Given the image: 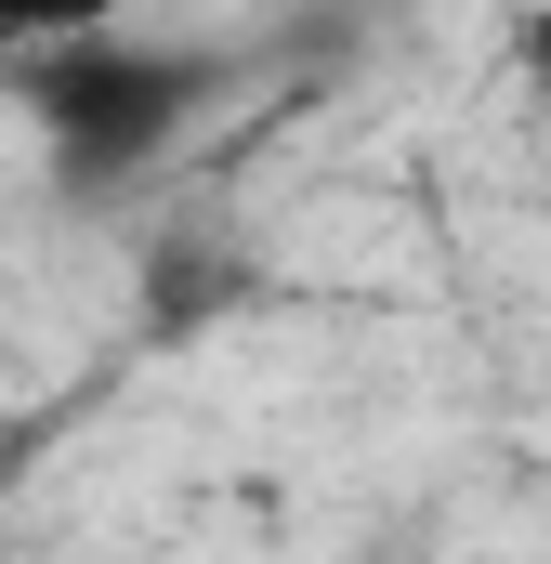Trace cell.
Returning <instances> with one entry per match:
<instances>
[{"label": "cell", "mask_w": 551, "mask_h": 564, "mask_svg": "<svg viewBox=\"0 0 551 564\" xmlns=\"http://www.w3.org/2000/svg\"><path fill=\"white\" fill-rule=\"evenodd\" d=\"M512 53H526V79H539V93H551V0H539V13H526V26H512Z\"/></svg>", "instance_id": "3"}, {"label": "cell", "mask_w": 551, "mask_h": 564, "mask_svg": "<svg viewBox=\"0 0 551 564\" xmlns=\"http://www.w3.org/2000/svg\"><path fill=\"white\" fill-rule=\"evenodd\" d=\"M197 93H210V66L197 53H144V40H53V53H26V119H40L53 171L79 197L132 184L197 119Z\"/></svg>", "instance_id": "1"}, {"label": "cell", "mask_w": 551, "mask_h": 564, "mask_svg": "<svg viewBox=\"0 0 551 564\" xmlns=\"http://www.w3.org/2000/svg\"><path fill=\"white\" fill-rule=\"evenodd\" d=\"M119 0H0V40L13 53H53V40H106Z\"/></svg>", "instance_id": "2"}]
</instances>
